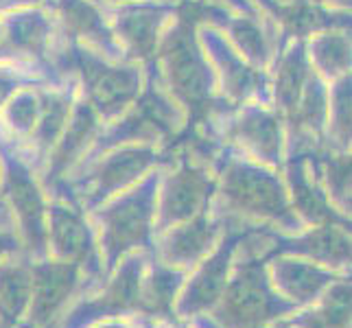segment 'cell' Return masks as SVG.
I'll return each instance as SVG.
<instances>
[{
    "instance_id": "obj_16",
    "label": "cell",
    "mask_w": 352,
    "mask_h": 328,
    "mask_svg": "<svg viewBox=\"0 0 352 328\" xmlns=\"http://www.w3.org/2000/svg\"><path fill=\"white\" fill-rule=\"evenodd\" d=\"M46 31L48 24L42 20V16H20V20L11 24V42L22 51H40L46 40Z\"/></svg>"
},
{
    "instance_id": "obj_9",
    "label": "cell",
    "mask_w": 352,
    "mask_h": 328,
    "mask_svg": "<svg viewBox=\"0 0 352 328\" xmlns=\"http://www.w3.org/2000/svg\"><path fill=\"white\" fill-rule=\"evenodd\" d=\"M309 77H311V72H309L305 51H302V46H298L283 62L280 75H278V83H276V99L285 112H289V116L296 109L302 92H305Z\"/></svg>"
},
{
    "instance_id": "obj_24",
    "label": "cell",
    "mask_w": 352,
    "mask_h": 328,
    "mask_svg": "<svg viewBox=\"0 0 352 328\" xmlns=\"http://www.w3.org/2000/svg\"><path fill=\"white\" fill-rule=\"evenodd\" d=\"M342 3H346V0H342Z\"/></svg>"
},
{
    "instance_id": "obj_5",
    "label": "cell",
    "mask_w": 352,
    "mask_h": 328,
    "mask_svg": "<svg viewBox=\"0 0 352 328\" xmlns=\"http://www.w3.org/2000/svg\"><path fill=\"white\" fill-rule=\"evenodd\" d=\"M162 20H164V11L149 9V7L129 9L123 16H118V31L133 55L149 57L153 53L157 29H160Z\"/></svg>"
},
{
    "instance_id": "obj_8",
    "label": "cell",
    "mask_w": 352,
    "mask_h": 328,
    "mask_svg": "<svg viewBox=\"0 0 352 328\" xmlns=\"http://www.w3.org/2000/svg\"><path fill=\"white\" fill-rule=\"evenodd\" d=\"M153 160V153L149 149H133L123 151L114 157H110L105 164H101L99 173L94 177V193L105 195L107 190H114L116 186L125 184L131 177L142 173Z\"/></svg>"
},
{
    "instance_id": "obj_2",
    "label": "cell",
    "mask_w": 352,
    "mask_h": 328,
    "mask_svg": "<svg viewBox=\"0 0 352 328\" xmlns=\"http://www.w3.org/2000/svg\"><path fill=\"white\" fill-rule=\"evenodd\" d=\"M90 94V101L103 114H116L138 94L140 77L133 68H112L83 51H70Z\"/></svg>"
},
{
    "instance_id": "obj_11",
    "label": "cell",
    "mask_w": 352,
    "mask_h": 328,
    "mask_svg": "<svg viewBox=\"0 0 352 328\" xmlns=\"http://www.w3.org/2000/svg\"><path fill=\"white\" fill-rule=\"evenodd\" d=\"M96 125V118L92 114V109L86 107V105H81L77 109V114L75 118H72V125L66 133V138L62 142V147H59L57 155H55V160H53V171H62V168L75 160V155L83 149V144L88 142L90 138V133Z\"/></svg>"
},
{
    "instance_id": "obj_20",
    "label": "cell",
    "mask_w": 352,
    "mask_h": 328,
    "mask_svg": "<svg viewBox=\"0 0 352 328\" xmlns=\"http://www.w3.org/2000/svg\"><path fill=\"white\" fill-rule=\"evenodd\" d=\"M232 35L239 40L241 48L248 53V57L256 59V62H265V42H263V33L258 27L250 20H239L232 27Z\"/></svg>"
},
{
    "instance_id": "obj_7",
    "label": "cell",
    "mask_w": 352,
    "mask_h": 328,
    "mask_svg": "<svg viewBox=\"0 0 352 328\" xmlns=\"http://www.w3.org/2000/svg\"><path fill=\"white\" fill-rule=\"evenodd\" d=\"M208 182L206 177L192 168H184L179 171L173 179L171 186L166 190V201H164V212L168 219H179L186 217L188 212H195L197 206L204 201L206 193H208Z\"/></svg>"
},
{
    "instance_id": "obj_21",
    "label": "cell",
    "mask_w": 352,
    "mask_h": 328,
    "mask_svg": "<svg viewBox=\"0 0 352 328\" xmlns=\"http://www.w3.org/2000/svg\"><path fill=\"white\" fill-rule=\"evenodd\" d=\"M333 109H335V125L342 131V140L346 142V138L350 136V83L342 81L339 83V90L335 94L333 101Z\"/></svg>"
},
{
    "instance_id": "obj_19",
    "label": "cell",
    "mask_w": 352,
    "mask_h": 328,
    "mask_svg": "<svg viewBox=\"0 0 352 328\" xmlns=\"http://www.w3.org/2000/svg\"><path fill=\"white\" fill-rule=\"evenodd\" d=\"M68 112V105L64 99L59 96H51V99L44 101V114H42V123H40V144L48 147L57 136L59 127H62L64 118Z\"/></svg>"
},
{
    "instance_id": "obj_17",
    "label": "cell",
    "mask_w": 352,
    "mask_h": 328,
    "mask_svg": "<svg viewBox=\"0 0 352 328\" xmlns=\"http://www.w3.org/2000/svg\"><path fill=\"white\" fill-rule=\"evenodd\" d=\"M210 226H206V221H195L192 226L179 230L173 239V245H171V252L175 256H192V254H197L206 243L210 241Z\"/></svg>"
},
{
    "instance_id": "obj_1",
    "label": "cell",
    "mask_w": 352,
    "mask_h": 328,
    "mask_svg": "<svg viewBox=\"0 0 352 328\" xmlns=\"http://www.w3.org/2000/svg\"><path fill=\"white\" fill-rule=\"evenodd\" d=\"M199 16L197 5H186L182 11L177 27L168 33L162 46V59L166 66L168 83L175 96L190 107L195 116H201L212 103V75L201 57L199 48L192 42V24Z\"/></svg>"
},
{
    "instance_id": "obj_10",
    "label": "cell",
    "mask_w": 352,
    "mask_h": 328,
    "mask_svg": "<svg viewBox=\"0 0 352 328\" xmlns=\"http://www.w3.org/2000/svg\"><path fill=\"white\" fill-rule=\"evenodd\" d=\"M59 9H62L66 24L75 33L88 38L90 42H96L99 46L112 48V35L107 33L101 16L86 0H59Z\"/></svg>"
},
{
    "instance_id": "obj_13",
    "label": "cell",
    "mask_w": 352,
    "mask_h": 328,
    "mask_svg": "<svg viewBox=\"0 0 352 328\" xmlns=\"http://www.w3.org/2000/svg\"><path fill=\"white\" fill-rule=\"evenodd\" d=\"M53 230H55V243L59 250H64L68 256H79L86 254L90 243H88V232L83 223L75 215L68 212H55L53 219Z\"/></svg>"
},
{
    "instance_id": "obj_3",
    "label": "cell",
    "mask_w": 352,
    "mask_h": 328,
    "mask_svg": "<svg viewBox=\"0 0 352 328\" xmlns=\"http://www.w3.org/2000/svg\"><path fill=\"white\" fill-rule=\"evenodd\" d=\"M228 197L248 212L256 215H283L285 197L278 184L267 175L252 168L234 166L228 177Z\"/></svg>"
},
{
    "instance_id": "obj_14",
    "label": "cell",
    "mask_w": 352,
    "mask_h": 328,
    "mask_svg": "<svg viewBox=\"0 0 352 328\" xmlns=\"http://www.w3.org/2000/svg\"><path fill=\"white\" fill-rule=\"evenodd\" d=\"M212 48L217 51V57H219V62L223 64V75H226V81L230 86V92L236 94V96H245L254 90V81H256V75L243 66L239 59L234 57V53L230 51L228 46H223L219 40H212Z\"/></svg>"
},
{
    "instance_id": "obj_15",
    "label": "cell",
    "mask_w": 352,
    "mask_h": 328,
    "mask_svg": "<svg viewBox=\"0 0 352 328\" xmlns=\"http://www.w3.org/2000/svg\"><path fill=\"white\" fill-rule=\"evenodd\" d=\"M350 46L348 40L342 35H324L318 42H315L313 55L318 59V64L324 68V72H342L346 70L350 62Z\"/></svg>"
},
{
    "instance_id": "obj_12",
    "label": "cell",
    "mask_w": 352,
    "mask_h": 328,
    "mask_svg": "<svg viewBox=\"0 0 352 328\" xmlns=\"http://www.w3.org/2000/svg\"><path fill=\"white\" fill-rule=\"evenodd\" d=\"M9 193L14 197L16 208L22 217V223L27 226V230L33 232H40V197H38V190L33 188V184L29 182L27 173H22L20 168L11 171L9 175Z\"/></svg>"
},
{
    "instance_id": "obj_23",
    "label": "cell",
    "mask_w": 352,
    "mask_h": 328,
    "mask_svg": "<svg viewBox=\"0 0 352 328\" xmlns=\"http://www.w3.org/2000/svg\"><path fill=\"white\" fill-rule=\"evenodd\" d=\"M14 3H29V0H0V7H9Z\"/></svg>"
},
{
    "instance_id": "obj_4",
    "label": "cell",
    "mask_w": 352,
    "mask_h": 328,
    "mask_svg": "<svg viewBox=\"0 0 352 328\" xmlns=\"http://www.w3.org/2000/svg\"><path fill=\"white\" fill-rule=\"evenodd\" d=\"M107 219V239L112 248H125L127 243L140 241L147 232L149 223V204L144 195H133L120 201L116 208L105 215Z\"/></svg>"
},
{
    "instance_id": "obj_6",
    "label": "cell",
    "mask_w": 352,
    "mask_h": 328,
    "mask_svg": "<svg viewBox=\"0 0 352 328\" xmlns=\"http://www.w3.org/2000/svg\"><path fill=\"white\" fill-rule=\"evenodd\" d=\"M236 136L256 155H263L265 160H276L278 153H280L278 120L267 112L248 109L236 123Z\"/></svg>"
},
{
    "instance_id": "obj_18",
    "label": "cell",
    "mask_w": 352,
    "mask_h": 328,
    "mask_svg": "<svg viewBox=\"0 0 352 328\" xmlns=\"http://www.w3.org/2000/svg\"><path fill=\"white\" fill-rule=\"evenodd\" d=\"M291 179H294V190L302 212L311 215L313 219H322L329 217V210H326V204L322 199V195L315 188H311V184L305 177V171L300 166H296V171H291Z\"/></svg>"
},
{
    "instance_id": "obj_22",
    "label": "cell",
    "mask_w": 352,
    "mask_h": 328,
    "mask_svg": "<svg viewBox=\"0 0 352 328\" xmlns=\"http://www.w3.org/2000/svg\"><path fill=\"white\" fill-rule=\"evenodd\" d=\"M33 96H20V99L9 107V120L11 125L18 127V129H29L33 127V120H35V112H38V107H35Z\"/></svg>"
}]
</instances>
